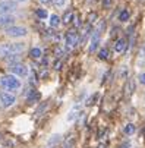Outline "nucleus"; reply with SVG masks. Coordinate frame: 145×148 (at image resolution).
<instances>
[{
    "instance_id": "obj_1",
    "label": "nucleus",
    "mask_w": 145,
    "mask_h": 148,
    "mask_svg": "<svg viewBox=\"0 0 145 148\" xmlns=\"http://www.w3.org/2000/svg\"><path fill=\"white\" fill-rule=\"evenodd\" d=\"M27 49L25 43H5L0 46V57H8L12 54H19Z\"/></svg>"
},
{
    "instance_id": "obj_2",
    "label": "nucleus",
    "mask_w": 145,
    "mask_h": 148,
    "mask_svg": "<svg viewBox=\"0 0 145 148\" xmlns=\"http://www.w3.org/2000/svg\"><path fill=\"white\" fill-rule=\"evenodd\" d=\"M0 85L8 91H16L21 88V81L15 75H3L0 78Z\"/></svg>"
},
{
    "instance_id": "obj_3",
    "label": "nucleus",
    "mask_w": 145,
    "mask_h": 148,
    "mask_svg": "<svg viewBox=\"0 0 145 148\" xmlns=\"http://www.w3.org/2000/svg\"><path fill=\"white\" fill-rule=\"evenodd\" d=\"M5 34L8 37H13V38H19V37H25L28 34V29L25 27H19V25H12L9 28H6Z\"/></svg>"
},
{
    "instance_id": "obj_4",
    "label": "nucleus",
    "mask_w": 145,
    "mask_h": 148,
    "mask_svg": "<svg viewBox=\"0 0 145 148\" xmlns=\"http://www.w3.org/2000/svg\"><path fill=\"white\" fill-rule=\"evenodd\" d=\"M78 37H79V32H78L76 28H72V29H69V31L66 32V35H65V43H66V47H68V49H72V47L76 46Z\"/></svg>"
},
{
    "instance_id": "obj_5",
    "label": "nucleus",
    "mask_w": 145,
    "mask_h": 148,
    "mask_svg": "<svg viewBox=\"0 0 145 148\" xmlns=\"http://www.w3.org/2000/svg\"><path fill=\"white\" fill-rule=\"evenodd\" d=\"M18 3L13 0H2L0 2V15H10V12L16 10Z\"/></svg>"
},
{
    "instance_id": "obj_6",
    "label": "nucleus",
    "mask_w": 145,
    "mask_h": 148,
    "mask_svg": "<svg viewBox=\"0 0 145 148\" xmlns=\"http://www.w3.org/2000/svg\"><path fill=\"white\" fill-rule=\"evenodd\" d=\"M16 103V97L10 92H0V104H2V107L5 109H9L12 106Z\"/></svg>"
},
{
    "instance_id": "obj_7",
    "label": "nucleus",
    "mask_w": 145,
    "mask_h": 148,
    "mask_svg": "<svg viewBox=\"0 0 145 148\" xmlns=\"http://www.w3.org/2000/svg\"><path fill=\"white\" fill-rule=\"evenodd\" d=\"M10 71H12V75L19 76V78H25V76H28V73H29L28 68L24 65V63H16V65L10 66Z\"/></svg>"
},
{
    "instance_id": "obj_8",
    "label": "nucleus",
    "mask_w": 145,
    "mask_h": 148,
    "mask_svg": "<svg viewBox=\"0 0 145 148\" xmlns=\"http://www.w3.org/2000/svg\"><path fill=\"white\" fill-rule=\"evenodd\" d=\"M98 41H100V31H95L91 37V43H90V51L94 53L98 47Z\"/></svg>"
},
{
    "instance_id": "obj_9",
    "label": "nucleus",
    "mask_w": 145,
    "mask_h": 148,
    "mask_svg": "<svg viewBox=\"0 0 145 148\" xmlns=\"http://www.w3.org/2000/svg\"><path fill=\"white\" fill-rule=\"evenodd\" d=\"M15 22V16L12 15H0V27H9Z\"/></svg>"
},
{
    "instance_id": "obj_10",
    "label": "nucleus",
    "mask_w": 145,
    "mask_h": 148,
    "mask_svg": "<svg viewBox=\"0 0 145 148\" xmlns=\"http://www.w3.org/2000/svg\"><path fill=\"white\" fill-rule=\"evenodd\" d=\"M125 49H126V40H125V38H119V40L116 41L114 50H116L117 53H123V51H125Z\"/></svg>"
},
{
    "instance_id": "obj_11",
    "label": "nucleus",
    "mask_w": 145,
    "mask_h": 148,
    "mask_svg": "<svg viewBox=\"0 0 145 148\" xmlns=\"http://www.w3.org/2000/svg\"><path fill=\"white\" fill-rule=\"evenodd\" d=\"M133 91H135V82L133 81H128L126 85H125V95H126V98H129Z\"/></svg>"
},
{
    "instance_id": "obj_12",
    "label": "nucleus",
    "mask_w": 145,
    "mask_h": 148,
    "mask_svg": "<svg viewBox=\"0 0 145 148\" xmlns=\"http://www.w3.org/2000/svg\"><path fill=\"white\" fill-rule=\"evenodd\" d=\"M40 92L38 91H35V90H31V92H29V95L27 97V100H28V103H34V101H38L40 100Z\"/></svg>"
},
{
    "instance_id": "obj_13",
    "label": "nucleus",
    "mask_w": 145,
    "mask_h": 148,
    "mask_svg": "<svg viewBox=\"0 0 145 148\" xmlns=\"http://www.w3.org/2000/svg\"><path fill=\"white\" fill-rule=\"evenodd\" d=\"M59 25H60V18H59L57 15H51V16H50V27L57 28Z\"/></svg>"
},
{
    "instance_id": "obj_14",
    "label": "nucleus",
    "mask_w": 145,
    "mask_h": 148,
    "mask_svg": "<svg viewBox=\"0 0 145 148\" xmlns=\"http://www.w3.org/2000/svg\"><path fill=\"white\" fill-rule=\"evenodd\" d=\"M29 56H31L32 59H40L41 56H43V51H41V49L35 47V49H32V50L29 51Z\"/></svg>"
},
{
    "instance_id": "obj_15",
    "label": "nucleus",
    "mask_w": 145,
    "mask_h": 148,
    "mask_svg": "<svg viewBox=\"0 0 145 148\" xmlns=\"http://www.w3.org/2000/svg\"><path fill=\"white\" fill-rule=\"evenodd\" d=\"M6 62L9 63V65H16V63H19V56L18 54H12V56H8L6 57Z\"/></svg>"
},
{
    "instance_id": "obj_16",
    "label": "nucleus",
    "mask_w": 145,
    "mask_h": 148,
    "mask_svg": "<svg viewBox=\"0 0 145 148\" xmlns=\"http://www.w3.org/2000/svg\"><path fill=\"white\" fill-rule=\"evenodd\" d=\"M129 19V12L126 9H123L120 13H119V21H122V22H126V21Z\"/></svg>"
},
{
    "instance_id": "obj_17",
    "label": "nucleus",
    "mask_w": 145,
    "mask_h": 148,
    "mask_svg": "<svg viewBox=\"0 0 145 148\" xmlns=\"http://www.w3.org/2000/svg\"><path fill=\"white\" fill-rule=\"evenodd\" d=\"M123 132H125L126 135H132V134L135 132V125H132V123H128V125L125 126V129H123Z\"/></svg>"
},
{
    "instance_id": "obj_18",
    "label": "nucleus",
    "mask_w": 145,
    "mask_h": 148,
    "mask_svg": "<svg viewBox=\"0 0 145 148\" xmlns=\"http://www.w3.org/2000/svg\"><path fill=\"white\" fill-rule=\"evenodd\" d=\"M73 18H75V13L73 12H66L65 16H63V24H69Z\"/></svg>"
},
{
    "instance_id": "obj_19",
    "label": "nucleus",
    "mask_w": 145,
    "mask_h": 148,
    "mask_svg": "<svg viewBox=\"0 0 145 148\" xmlns=\"http://www.w3.org/2000/svg\"><path fill=\"white\" fill-rule=\"evenodd\" d=\"M35 13H37V16H38L40 19H46V18L49 16L46 9H37V10H35Z\"/></svg>"
},
{
    "instance_id": "obj_20",
    "label": "nucleus",
    "mask_w": 145,
    "mask_h": 148,
    "mask_svg": "<svg viewBox=\"0 0 145 148\" xmlns=\"http://www.w3.org/2000/svg\"><path fill=\"white\" fill-rule=\"evenodd\" d=\"M76 109H78V107H73V109L69 112V114L66 116V120H68V122H72L73 117H76Z\"/></svg>"
},
{
    "instance_id": "obj_21",
    "label": "nucleus",
    "mask_w": 145,
    "mask_h": 148,
    "mask_svg": "<svg viewBox=\"0 0 145 148\" xmlns=\"http://www.w3.org/2000/svg\"><path fill=\"white\" fill-rule=\"evenodd\" d=\"M107 56H109V51H107V49H101V50H100V53H98V57H100L101 60H106V59H107Z\"/></svg>"
},
{
    "instance_id": "obj_22",
    "label": "nucleus",
    "mask_w": 145,
    "mask_h": 148,
    "mask_svg": "<svg viewBox=\"0 0 145 148\" xmlns=\"http://www.w3.org/2000/svg\"><path fill=\"white\" fill-rule=\"evenodd\" d=\"M60 141V135H53V136H50V139H49V145H53V144H56V142H59Z\"/></svg>"
},
{
    "instance_id": "obj_23",
    "label": "nucleus",
    "mask_w": 145,
    "mask_h": 148,
    "mask_svg": "<svg viewBox=\"0 0 145 148\" xmlns=\"http://www.w3.org/2000/svg\"><path fill=\"white\" fill-rule=\"evenodd\" d=\"M66 2H68V0H54V5L57 6V8H63L65 5H66Z\"/></svg>"
},
{
    "instance_id": "obj_24",
    "label": "nucleus",
    "mask_w": 145,
    "mask_h": 148,
    "mask_svg": "<svg viewBox=\"0 0 145 148\" xmlns=\"http://www.w3.org/2000/svg\"><path fill=\"white\" fill-rule=\"evenodd\" d=\"M111 6V0H103V8L104 9H109Z\"/></svg>"
},
{
    "instance_id": "obj_25",
    "label": "nucleus",
    "mask_w": 145,
    "mask_h": 148,
    "mask_svg": "<svg viewBox=\"0 0 145 148\" xmlns=\"http://www.w3.org/2000/svg\"><path fill=\"white\" fill-rule=\"evenodd\" d=\"M139 84H142V85H145V72H142L141 75H139Z\"/></svg>"
},
{
    "instance_id": "obj_26",
    "label": "nucleus",
    "mask_w": 145,
    "mask_h": 148,
    "mask_svg": "<svg viewBox=\"0 0 145 148\" xmlns=\"http://www.w3.org/2000/svg\"><path fill=\"white\" fill-rule=\"evenodd\" d=\"M40 3H43V5H50L51 0H40Z\"/></svg>"
}]
</instances>
